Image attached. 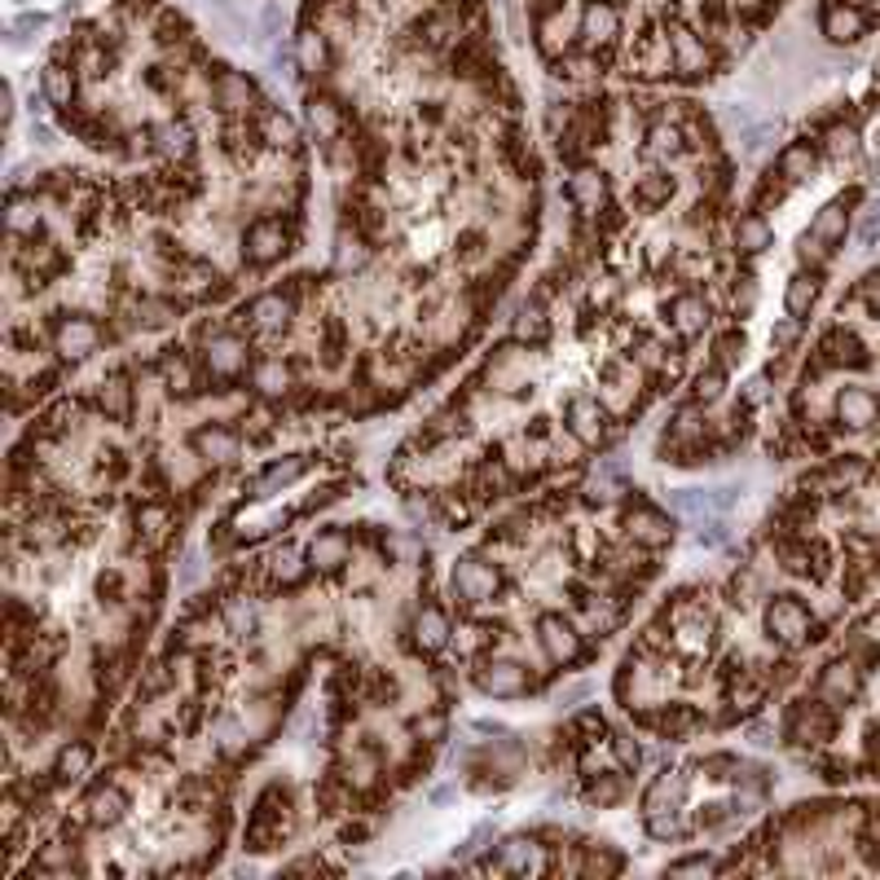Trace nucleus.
I'll use <instances>...</instances> for the list:
<instances>
[{"label": "nucleus", "mask_w": 880, "mask_h": 880, "mask_svg": "<svg viewBox=\"0 0 880 880\" xmlns=\"http://www.w3.org/2000/svg\"><path fill=\"white\" fill-rule=\"evenodd\" d=\"M766 634L775 638V643H784V647H802L806 638H815L811 630H815V621H811V608L797 599V594H775L771 603H766Z\"/></svg>", "instance_id": "1"}, {"label": "nucleus", "mask_w": 880, "mask_h": 880, "mask_svg": "<svg viewBox=\"0 0 880 880\" xmlns=\"http://www.w3.org/2000/svg\"><path fill=\"white\" fill-rule=\"evenodd\" d=\"M146 132H150V150H159L172 163H185L194 154V141H198L194 124L185 115H159V119L146 124Z\"/></svg>", "instance_id": "2"}, {"label": "nucleus", "mask_w": 880, "mask_h": 880, "mask_svg": "<svg viewBox=\"0 0 880 880\" xmlns=\"http://www.w3.org/2000/svg\"><path fill=\"white\" fill-rule=\"evenodd\" d=\"M819 22H824V35L833 44H859L872 26V13L863 4H850V0H828Z\"/></svg>", "instance_id": "3"}, {"label": "nucleus", "mask_w": 880, "mask_h": 880, "mask_svg": "<svg viewBox=\"0 0 880 880\" xmlns=\"http://www.w3.org/2000/svg\"><path fill=\"white\" fill-rule=\"evenodd\" d=\"M497 568L493 564H484L480 555H462L458 564H453V594L458 599H466V603H484V599H493L497 594Z\"/></svg>", "instance_id": "4"}, {"label": "nucleus", "mask_w": 880, "mask_h": 880, "mask_svg": "<svg viewBox=\"0 0 880 880\" xmlns=\"http://www.w3.org/2000/svg\"><path fill=\"white\" fill-rule=\"evenodd\" d=\"M537 638H541V652H546L555 665H572V661L581 656V634L572 630V621H564V616H555V612H546V616L537 621Z\"/></svg>", "instance_id": "5"}, {"label": "nucleus", "mask_w": 880, "mask_h": 880, "mask_svg": "<svg viewBox=\"0 0 880 880\" xmlns=\"http://www.w3.org/2000/svg\"><path fill=\"white\" fill-rule=\"evenodd\" d=\"M863 691V669L855 661H828L819 669V700L828 705H850Z\"/></svg>", "instance_id": "6"}, {"label": "nucleus", "mask_w": 880, "mask_h": 880, "mask_svg": "<svg viewBox=\"0 0 880 880\" xmlns=\"http://www.w3.org/2000/svg\"><path fill=\"white\" fill-rule=\"evenodd\" d=\"M833 410H837V423L846 432H868L880 419V397L872 388H841Z\"/></svg>", "instance_id": "7"}, {"label": "nucleus", "mask_w": 880, "mask_h": 880, "mask_svg": "<svg viewBox=\"0 0 880 880\" xmlns=\"http://www.w3.org/2000/svg\"><path fill=\"white\" fill-rule=\"evenodd\" d=\"M247 353H251L247 340H238V335H212L203 362H207V371L216 379H238L247 371Z\"/></svg>", "instance_id": "8"}, {"label": "nucleus", "mask_w": 880, "mask_h": 880, "mask_svg": "<svg viewBox=\"0 0 880 880\" xmlns=\"http://www.w3.org/2000/svg\"><path fill=\"white\" fill-rule=\"evenodd\" d=\"M480 691L497 696V700H515V696L528 691V669L519 661H489L480 669Z\"/></svg>", "instance_id": "9"}, {"label": "nucleus", "mask_w": 880, "mask_h": 880, "mask_svg": "<svg viewBox=\"0 0 880 880\" xmlns=\"http://www.w3.org/2000/svg\"><path fill=\"white\" fill-rule=\"evenodd\" d=\"M53 344H57V353H62V357L79 362V357L97 353V344H101V326H97V322H88V318H66V322H57V331H53Z\"/></svg>", "instance_id": "10"}, {"label": "nucleus", "mask_w": 880, "mask_h": 880, "mask_svg": "<svg viewBox=\"0 0 880 880\" xmlns=\"http://www.w3.org/2000/svg\"><path fill=\"white\" fill-rule=\"evenodd\" d=\"M833 713H828V700H806L793 709V722H788V736L802 740V744H824L833 740Z\"/></svg>", "instance_id": "11"}, {"label": "nucleus", "mask_w": 880, "mask_h": 880, "mask_svg": "<svg viewBox=\"0 0 880 880\" xmlns=\"http://www.w3.org/2000/svg\"><path fill=\"white\" fill-rule=\"evenodd\" d=\"M564 423H568V432L581 440V444H603V437H608V428H603V410H599V401L586 397V393H577V397L568 401Z\"/></svg>", "instance_id": "12"}, {"label": "nucleus", "mask_w": 880, "mask_h": 880, "mask_svg": "<svg viewBox=\"0 0 880 880\" xmlns=\"http://www.w3.org/2000/svg\"><path fill=\"white\" fill-rule=\"evenodd\" d=\"M243 251H247L251 265H273L287 251V229L278 221H256L247 229V238H243Z\"/></svg>", "instance_id": "13"}, {"label": "nucleus", "mask_w": 880, "mask_h": 880, "mask_svg": "<svg viewBox=\"0 0 880 880\" xmlns=\"http://www.w3.org/2000/svg\"><path fill=\"white\" fill-rule=\"evenodd\" d=\"M859 203V190H850V194H841V198H833V203H824L819 207V216H815V225H811V234L819 238V243H841L846 238V229H850V207Z\"/></svg>", "instance_id": "14"}, {"label": "nucleus", "mask_w": 880, "mask_h": 880, "mask_svg": "<svg viewBox=\"0 0 880 880\" xmlns=\"http://www.w3.org/2000/svg\"><path fill=\"white\" fill-rule=\"evenodd\" d=\"M568 198L581 212H599L608 203V172L603 168H577L568 176Z\"/></svg>", "instance_id": "15"}, {"label": "nucleus", "mask_w": 880, "mask_h": 880, "mask_svg": "<svg viewBox=\"0 0 880 880\" xmlns=\"http://www.w3.org/2000/svg\"><path fill=\"white\" fill-rule=\"evenodd\" d=\"M497 872H511V877H528V872H541V846L533 837H506L502 850H497Z\"/></svg>", "instance_id": "16"}, {"label": "nucleus", "mask_w": 880, "mask_h": 880, "mask_svg": "<svg viewBox=\"0 0 880 880\" xmlns=\"http://www.w3.org/2000/svg\"><path fill=\"white\" fill-rule=\"evenodd\" d=\"M348 555H353V541H348V533H340V528L318 533L313 546H309V564H313L318 572H340V568L348 564Z\"/></svg>", "instance_id": "17"}, {"label": "nucleus", "mask_w": 880, "mask_h": 880, "mask_svg": "<svg viewBox=\"0 0 880 880\" xmlns=\"http://www.w3.org/2000/svg\"><path fill=\"white\" fill-rule=\"evenodd\" d=\"M291 313H296V304H291V296H282V291H265V296H256L251 300V309H247V318H251V326L256 331H282L287 322H291Z\"/></svg>", "instance_id": "18"}, {"label": "nucleus", "mask_w": 880, "mask_h": 880, "mask_svg": "<svg viewBox=\"0 0 880 880\" xmlns=\"http://www.w3.org/2000/svg\"><path fill=\"white\" fill-rule=\"evenodd\" d=\"M815 168H819V146H815V141H788V146L780 150V159H775V172H780L788 185L806 181Z\"/></svg>", "instance_id": "19"}, {"label": "nucleus", "mask_w": 880, "mask_h": 880, "mask_svg": "<svg viewBox=\"0 0 880 880\" xmlns=\"http://www.w3.org/2000/svg\"><path fill=\"white\" fill-rule=\"evenodd\" d=\"M194 453H198L203 462H234V458H238V432L212 423V428L194 432Z\"/></svg>", "instance_id": "20"}, {"label": "nucleus", "mask_w": 880, "mask_h": 880, "mask_svg": "<svg viewBox=\"0 0 880 880\" xmlns=\"http://www.w3.org/2000/svg\"><path fill=\"white\" fill-rule=\"evenodd\" d=\"M771 243H775V229H771L766 216L749 212V216L736 221V251H740V256H762Z\"/></svg>", "instance_id": "21"}, {"label": "nucleus", "mask_w": 880, "mask_h": 880, "mask_svg": "<svg viewBox=\"0 0 880 880\" xmlns=\"http://www.w3.org/2000/svg\"><path fill=\"white\" fill-rule=\"evenodd\" d=\"M824 362L828 366H850V371H863L872 357H868V348H863V340L859 335H850V331H833L828 340H824Z\"/></svg>", "instance_id": "22"}, {"label": "nucleus", "mask_w": 880, "mask_h": 880, "mask_svg": "<svg viewBox=\"0 0 880 880\" xmlns=\"http://www.w3.org/2000/svg\"><path fill=\"white\" fill-rule=\"evenodd\" d=\"M819 304V273H793L788 287H784V309L788 318H811V309Z\"/></svg>", "instance_id": "23"}, {"label": "nucleus", "mask_w": 880, "mask_h": 880, "mask_svg": "<svg viewBox=\"0 0 880 880\" xmlns=\"http://www.w3.org/2000/svg\"><path fill=\"white\" fill-rule=\"evenodd\" d=\"M669 318H674V326H678L683 340H696V335L709 331V304L700 296H678L674 309H669Z\"/></svg>", "instance_id": "24"}, {"label": "nucleus", "mask_w": 880, "mask_h": 880, "mask_svg": "<svg viewBox=\"0 0 880 880\" xmlns=\"http://www.w3.org/2000/svg\"><path fill=\"white\" fill-rule=\"evenodd\" d=\"M683 797H687V775H678V771H661V775L652 780L643 806H647V815H656V811H665V806L674 811Z\"/></svg>", "instance_id": "25"}, {"label": "nucleus", "mask_w": 880, "mask_h": 880, "mask_svg": "<svg viewBox=\"0 0 880 880\" xmlns=\"http://www.w3.org/2000/svg\"><path fill=\"white\" fill-rule=\"evenodd\" d=\"M124 815H128V797H124V788L106 784V788H97V793L88 797V819H93L97 828H115Z\"/></svg>", "instance_id": "26"}, {"label": "nucleus", "mask_w": 880, "mask_h": 880, "mask_svg": "<svg viewBox=\"0 0 880 880\" xmlns=\"http://www.w3.org/2000/svg\"><path fill=\"white\" fill-rule=\"evenodd\" d=\"M304 466H309V458H282V462H269L265 471H260V480H256V493L260 497H269V493H278V489H287V484H296L300 475H304Z\"/></svg>", "instance_id": "27"}, {"label": "nucleus", "mask_w": 880, "mask_h": 880, "mask_svg": "<svg viewBox=\"0 0 880 880\" xmlns=\"http://www.w3.org/2000/svg\"><path fill=\"white\" fill-rule=\"evenodd\" d=\"M630 537L643 541V546H665V541H674V524L661 511H634L630 515Z\"/></svg>", "instance_id": "28"}, {"label": "nucleus", "mask_w": 880, "mask_h": 880, "mask_svg": "<svg viewBox=\"0 0 880 880\" xmlns=\"http://www.w3.org/2000/svg\"><path fill=\"white\" fill-rule=\"evenodd\" d=\"M415 643H419L423 652H440V647L449 643V621H444L440 608H423V612L415 616Z\"/></svg>", "instance_id": "29"}, {"label": "nucleus", "mask_w": 880, "mask_h": 880, "mask_svg": "<svg viewBox=\"0 0 880 880\" xmlns=\"http://www.w3.org/2000/svg\"><path fill=\"white\" fill-rule=\"evenodd\" d=\"M256 625H260V608H256V599L238 594V599L225 603V630H229V634L247 638V634H256Z\"/></svg>", "instance_id": "30"}, {"label": "nucleus", "mask_w": 880, "mask_h": 880, "mask_svg": "<svg viewBox=\"0 0 880 880\" xmlns=\"http://www.w3.org/2000/svg\"><path fill=\"white\" fill-rule=\"evenodd\" d=\"M674 190H678V181H674L669 172H643L638 185H634V194H638L643 207H661V203H669Z\"/></svg>", "instance_id": "31"}, {"label": "nucleus", "mask_w": 880, "mask_h": 880, "mask_svg": "<svg viewBox=\"0 0 880 880\" xmlns=\"http://www.w3.org/2000/svg\"><path fill=\"white\" fill-rule=\"evenodd\" d=\"M256 388H260L265 397H282V393L291 388V366L278 362V357H265V362L256 366Z\"/></svg>", "instance_id": "32"}, {"label": "nucleus", "mask_w": 880, "mask_h": 880, "mask_svg": "<svg viewBox=\"0 0 880 880\" xmlns=\"http://www.w3.org/2000/svg\"><path fill=\"white\" fill-rule=\"evenodd\" d=\"M88 762H93L88 744H66V749L57 753V762H53V775H57L62 784H75V780L88 771Z\"/></svg>", "instance_id": "33"}, {"label": "nucleus", "mask_w": 880, "mask_h": 880, "mask_svg": "<svg viewBox=\"0 0 880 880\" xmlns=\"http://www.w3.org/2000/svg\"><path fill=\"white\" fill-rule=\"evenodd\" d=\"M824 150H828L833 159H855V154H859V132H855L850 124H837V128H828Z\"/></svg>", "instance_id": "34"}, {"label": "nucleus", "mask_w": 880, "mask_h": 880, "mask_svg": "<svg viewBox=\"0 0 880 880\" xmlns=\"http://www.w3.org/2000/svg\"><path fill=\"white\" fill-rule=\"evenodd\" d=\"M546 318H541V309L537 304H524L519 309V318H515V340H533V344H541L546 340Z\"/></svg>", "instance_id": "35"}, {"label": "nucleus", "mask_w": 880, "mask_h": 880, "mask_svg": "<svg viewBox=\"0 0 880 880\" xmlns=\"http://www.w3.org/2000/svg\"><path fill=\"white\" fill-rule=\"evenodd\" d=\"M691 393H696V401L713 406V401L727 393V375H722V366H709V371H700V375H696V384H691Z\"/></svg>", "instance_id": "36"}, {"label": "nucleus", "mask_w": 880, "mask_h": 880, "mask_svg": "<svg viewBox=\"0 0 880 880\" xmlns=\"http://www.w3.org/2000/svg\"><path fill=\"white\" fill-rule=\"evenodd\" d=\"M97 401H101V410L110 419H128V388H124V379H106L101 393H97Z\"/></svg>", "instance_id": "37"}, {"label": "nucleus", "mask_w": 880, "mask_h": 880, "mask_svg": "<svg viewBox=\"0 0 880 880\" xmlns=\"http://www.w3.org/2000/svg\"><path fill=\"white\" fill-rule=\"evenodd\" d=\"M863 471H868V462H863L859 453H846V458H837V462L824 471V480H828V484H855V480H863Z\"/></svg>", "instance_id": "38"}, {"label": "nucleus", "mask_w": 880, "mask_h": 880, "mask_svg": "<svg viewBox=\"0 0 880 880\" xmlns=\"http://www.w3.org/2000/svg\"><path fill=\"white\" fill-rule=\"evenodd\" d=\"M647 833H652L656 841H678V837L687 833V824H683L674 811H669V815H665V811H656V815H647Z\"/></svg>", "instance_id": "39"}, {"label": "nucleus", "mask_w": 880, "mask_h": 880, "mask_svg": "<svg viewBox=\"0 0 880 880\" xmlns=\"http://www.w3.org/2000/svg\"><path fill=\"white\" fill-rule=\"evenodd\" d=\"M35 225H40V212H35V203H26V198H13V207H9V229H13V234H35Z\"/></svg>", "instance_id": "40"}, {"label": "nucleus", "mask_w": 880, "mask_h": 880, "mask_svg": "<svg viewBox=\"0 0 880 880\" xmlns=\"http://www.w3.org/2000/svg\"><path fill=\"white\" fill-rule=\"evenodd\" d=\"M797 256H802V265H806L811 273H819V269H824V260H828V243H819L815 234H802V243H797Z\"/></svg>", "instance_id": "41"}, {"label": "nucleus", "mask_w": 880, "mask_h": 880, "mask_svg": "<svg viewBox=\"0 0 880 880\" xmlns=\"http://www.w3.org/2000/svg\"><path fill=\"white\" fill-rule=\"evenodd\" d=\"M744 348H749L744 331H727V335L718 340V357H722V366H740V362H744Z\"/></svg>", "instance_id": "42"}, {"label": "nucleus", "mask_w": 880, "mask_h": 880, "mask_svg": "<svg viewBox=\"0 0 880 880\" xmlns=\"http://www.w3.org/2000/svg\"><path fill=\"white\" fill-rule=\"evenodd\" d=\"M612 758H616L621 771H634L643 762V749L634 744V736H612Z\"/></svg>", "instance_id": "43"}, {"label": "nucleus", "mask_w": 880, "mask_h": 880, "mask_svg": "<svg viewBox=\"0 0 880 880\" xmlns=\"http://www.w3.org/2000/svg\"><path fill=\"white\" fill-rule=\"evenodd\" d=\"M273 577H278V581H287V586H291V581H300V577H304V564H300V555H296V550H278V555H273Z\"/></svg>", "instance_id": "44"}, {"label": "nucleus", "mask_w": 880, "mask_h": 880, "mask_svg": "<svg viewBox=\"0 0 880 880\" xmlns=\"http://www.w3.org/2000/svg\"><path fill=\"white\" fill-rule=\"evenodd\" d=\"M669 872H674V877H709V872H718V859H709V855H691V859L669 863Z\"/></svg>", "instance_id": "45"}, {"label": "nucleus", "mask_w": 880, "mask_h": 880, "mask_svg": "<svg viewBox=\"0 0 880 880\" xmlns=\"http://www.w3.org/2000/svg\"><path fill=\"white\" fill-rule=\"evenodd\" d=\"M797 340H802V322H797V318H788V322H780V326L771 331V348H775V353H788Z\"/></svg>", "instance_id": "46"}, {"label": "nucleus", "mask_w": 880, "mask_h": 880, "mask_svg": "<svg viewBox=\"0 0 880 880\" xmlns=\"http://www.w3.org/2000/svg\"><path fill=\"white\" fill-rule=\"evenodd\" d=\"M168 388H172V393H194V375H190L185 362H172V366H168Z\"/></svg>", "instance_id": "47"}, {"label": "nucleus", "mask_w": 880, "mask_h": 880, "mask_svg": "<svg viewBox=\"0 0 880 880\" xmlns=\"http://www.w3.org/2000/svg\"><path fill=\"white\" fill-rule=\"evenodd\" d=\"M674 437H705L700 415H696V410H678V419H674Z\"/></svg>", "instance_id": "48"}, {"label": "nucleus", "mask_w": 880, "mask_h": 880, "mask_svg": "<svg viewBox=\"0 0 880 880\" xmlns=\"http://www.w3.org/2000/svg\"><path fill=\"white\" fill-rule=\"evenodd\" d=\"M753 300H758V287H753V278H740V287H736V313H749L753 309Z\"/></svg>", "instance_id": "49"}, {"label": "nucleus", "mask_w": 880, "mask_h": 880, "mask_svg": "<svg viewBox=\"0 0 880 880\" xmlns=\"http://www.w3.org/2000/svg\"><path fill=\"white\" fill-rule=\"evenodd\" d=\"M731 771H740L731 758H709V762H705V775H709V780H718V784H722V780H731Z\"/></svg>", "instance_id": "50"}, {"label": "nucleus", "mask_w": 880, "mask_h": 880, "mask_svg": "<svg viewBox=\"0 0 880 880\" xmlns=\"http://www.w3.org/2000/svg\"><path fill=\"white\" fill-rule=\"evenodd\" d=\"M141 313H146V326H163V322H168V309H163V304H154V300H146V304H141Z\"/></svg>", "instance_id": "51"}, {"label": "nucleus", "mask_w": 880, "mask_h": 880, "mask_svg": "<svg viewBox=\"0 0 880 880\" xmlns=\"http://www.w3.org/2000/svg\"><path fill=\"white\" fill-rule=\"evenodd\" d=\"M758 401H766V375H758V379L749 384V406H758Z\"/></svg>", "instance_id": "52"}, {"label": "nucleus", "mask_w": 880, "mask_h": 880, "mask_svg": "<svg viewBox=\"0 0 880 880\" xmlns=\"http://www.w3.org/2000/svg\"><path fill=\"white\" fill-rule=\"evenodd\" d=\"M415 731H419V736H432V740H437L440 731H444V722H440V718H428V722H415Z\"/></svg>", "instance_id": "53"}, {"label": "nucleus", "mask_w": 880, "mask_h": 880, "mask_svg": "<svg viewBox=\"0 0 880 880\" xmlns=\"http://www.w3.org/2000/svg\"><path fill=\"white\" fill-rule=\"evenodd\" d=\"M643 362H647V366H661V348H656V344H647V348H643Z\"/></svg>", "instance_id": "54"}, {"label": "nucleus", "mask_w": 880, "mask_h": 880, "mask_svg": "<svg viewBox=\"0 0 880 880\" xmlns=\"http://www.w3.org/2000/svg\"><path fill=\"white\" fill-rule=\"evenodd\" d=\"M872 154H877V168H880V128H877V137H872Z\"/></svg>", "instance_id": "55"}]
</instances>
